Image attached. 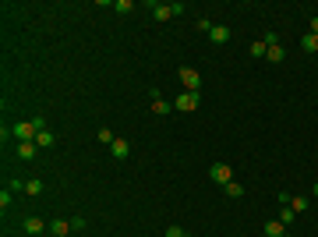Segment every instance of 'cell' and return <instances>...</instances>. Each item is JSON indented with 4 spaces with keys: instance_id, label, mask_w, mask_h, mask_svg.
Instances as JSON below:
<instances>
[{
    "instance_id": "cell-1",
    "label": "cell",
    "mask_w": 318,
    "mask_h": 237,
    "mask_svg": "<svg viewBox=\"0 0 318 237\" xmlns=\"http://www.w3.org/2000/svg\"><path fill=\"white\" fill-rule=\"evenodd\" d=\"M46 128V121L43 117H32V121H18L14 124V138L18 142H36V135Z\"/></svg>"
},
{
    "instance_id": "cell-2",
    "label": "cell",
    "mask_w": 318,
    "mask_h": 237,
    "mask_svg": "<svg viewBox=\"0 0 318 237\" xmlns=\"http://www.w3.org/2000/svg\"><path fill=\"white\" fill-rule=\"evenodd\" d=\"M177 78L184 81L187 92H202V71H195V68H177Z\"/></svg>"
},
{
    "instance_id": "cell-3",
    "label": "cell",
    "mask_w": 318,
    "mask_h": 237,
    "mask_svg": "<svg viewBox=\"0 0 318 237\" xmlns=\"http://www.w3.org/2000/svg\"><path fill=\"white\" fill-rule=\"evenodd\" d=\"M177 14H184V4H152V18L156 21H170Z\"/></svg>"
},
{
    "instance_id": "cell-4",
    "label": "cell",
    "mask_w": 318,
    "mask_h": 237,
    "mask_svg": "<svg viewBox=\"0 0 318 237\" xmlns=\"http://www.w3.org/2000/svg\"><path fill=\"white\" fill-rule=\"evenodd\" d=\"M198 103H202V92H180V96H177V103H173V110L191 113V110H198Z\"/></svg>"
},
{
    "instance_id": "cell-5",
    "label": "cell",
    "mask_w": 318,
    "mask_h": 237,
    "mask_svg": "<svg viewBox=\"0 0 318 237\" xmlns=\"http://www.w3.org/2000/svg\"><path fill=\"white\" fill-rule=\"evenodd\" d=\"M209 177H212L216 184H223V188H227V184L234 181V166H230V163H212V170H209Z\"/></svg>"
},
{
    "instance_id": "cell-6",
    "label": "cell",
    "mask_w": 318,
    "mask_h": 237,
    "mask_svg": "<svg viewBox=\"0 0 318 237\" xmlns=\"http://www.w3.org/2000/svg\"><path fill=\"white\" fill-rule=\"evenodd\" d=\"M149 106H152V113H156V117H166V113L173 110V103H170V99H163L156 88L149 92Z\"/></svg>"
},
{
    "instance_id": "cell-7",
    "label": "cell",
    "mask_w": 318,
    "mask_h": 237,
    "mask_svg": "<svg viewBox=\"0 0 318 237\" xmlns=\"http://www.w3.org/2000/svg\"><path fill=\"white\" fill-rule=\"evenodd\" d=\"M110 156L113 159H128L131 156V142H128V138H117V142L110 145Z\"/></svg>"
},
{
    "instance_id": "cell-8",
    "label": "cell",
    "mask_w": 318,
    "mask_h": 237,
    "mask_svg": "<svg viewBox=\"0 0 318 237\" xmlns=\"http://www.w3.org/2000/svg\"><path fill=\"white\" fill-rule=\"evenodd\" d=\"M227 39H230V25H212V32H209V43L223 46Z\"/></svg>"
},
{
    "instance_id": "cell-9",
    "label": "cell",
    "mask_w": 318,
    "mask_h": 237,
    "mask_svg": "<svg viewBox=\"0 0 318 237\" xmlns=\"http://www.w3.org/2000/svg\"><path fill=\"white\" fill-rule=\"evenodd\" d=\"M21 227H25V234H32V237H39L43 230H46V223H43L39 216H25V223H21Z\"/></svg>"
},
{
    "instance_id": "cell-10",
    "label": "cell",
    "mask_w": 318,
    "mask_h": 237,
    "mask_svg": "<svg viewBox=\"0 0 318 237\" xmlns=\"http://www.w3.org/2000/svg\"><path fill=\"white\" fill-rule=\"evenodd\" d=\"M50 234L71 237V234H75V227H71V220H53V223H50Z\"/></svg>"
},
{
    "instance_id": "cell-11",
    "label": "cell",
    "mask_w": 318,
    "mask_h": 237,
    "mask_svg": "<svg viewBox=\"0 0 318 237\" xmlns=\"http://www.w3.org/2000/svg\"><path fill=\"white\" fill-rule=\"evenodd\" d=\"M53 142H57V135H53L50 128H43V131L36 135V145H39V149H53Z\"/></svg>"
},
{
    "instance_id": "cell-12",
    "label": "cell",
    "mask_w": 318,
    "mask_h": 237,
    "mask_svg": "<svg viewBox=\"0 0 318 237\" xmlns=\"http://www.w3.org/2000/svg\"><path fill=\"white\" fill-rule=\"evenodd\" d=\"M301 50H304V53H318V36L315 32H304V36H301Z\"/></svg>"
},
{
    "instance_id": "cell-13",
    "label": "cell",
    "mask_w": 318,
    "mask_h": 237,
    "mask_svg": "<svg viewBox=\"0 0 318 237\" xmlns=\"http://www.w3.org/2000/svg\"><path fill=\"white\" fill-rule=\"evenodd\" d=\"M36 153H39L36 142H18V156L21 159H36Z\"/></svg>"
},
{
    "instance_id": "cell-14",
    "label": "cell",
    "mask_w": 318,
    "mask_h": 237,
    "mask_svg": "<svg viewBox=\"0 0 318 237\" xmlns=\"http://www.w3.org/2000/svg\"><path fill=\"white\" fill-rule=\"evenodd\" d=\"M265 237H287V227H283L279 220H269V223H265Z\"/></svg>"
},
{
    "instance_id": "cell-15",
    "label": "cell",
    "mask_w": 318,
    "mask_h": 237,
    "mask_svg": "<svg viewBox=\"0 0 318 237\" xmlns=\"http://www.w3.org/2000/svg\"><path fill=\"white\" fill-rule=\"evenodd\" d=\"M265 46H269V43H265ZM283 57H287V53H283V46H279V43H272V46H269V53H265V61H272V64H279Z\"/></svg>"
},
{
    "instance_id": "cell-16",
    "label": "cell",
    "mask_w": 318,
    "mask_h": 237,
    "mask_svg": "<svg viewBox=\"0 0 318 237\" xmlns=\"http://www.w3.org/2000/svg\"><path fill=\"white\" fill-rule=\"evenodd\" d=\"M223 191H227V198H240V195H244V184H237V181H230V184H227Z\"/></svg>"
},
{
    "instance_id": "cell-17",
    "label": "cell",
    "mask_w": 318,
    "mask_h": 237,
    "mask_svg": "<svg viewBox=\"0 0 318 237\" xmlns=\"http://www.w3.org/2000/svg\"><path fill=\"white\" fill-rule=\"evenodd\" d=\"M265 53H269L265 39H255V43H251V57H265Z\"/></svg>"
},
{
    "instance_id": "cell-18",
    "label": "cell",
    "mask_w": 318,
    "mask_h": 237,
    "mask_svg": "<svg viewBox=\"0 0 318 237\" xmlns=\"http://www.w3.org/2000/svg\"><path fill=\"white\" fill-rule=\"evenodd\" d=\"M290 209H294V213H304V209H308V198H304V195H294V198H290Z\"/></svg>"
},
{
    "instance_id": "cell-19",
    "label": "cell",
    "mask_w": 318,
    "mask_h": 237,
    "mask_svg": "<svg viewBox=\"0 0 318 237\" xmlns=\"http://www.w3.org/2000/svg\"><path fill=\"white\" fill-rule=\"evenodd\" d=\"M294 220H297V213H294L290 205H287V209H279V223H283V227H290Z\"/></svg>"
},
{
    "instance_id": "cell-20",
    "label": "cell",
    "mask_w": 318,
    "mask_h": 237,
    "mask_svg": "<svg viewBox=\"0 0 318 237\" xmlns=\"http://www.w3.org/2000/svg\"><path fill=\"white\" fill-rule=\"evenodd\" d=\"M99 142H103V145H113V142H117V135H113L110 128H99Z\"/></svg>"
},
{
    "instance_id": "cell-21",
    "label": "cell",
    "mask_w": 318,
    "mask_h": 237,
    "mask_svg": "<svg viewBox=\"0 0 318 237\" xmlns=\"http://www.w3.org/2000/svg\"><path fill=\"white\" fill-rule=\"evenodd\" d=\"M25 191H28V195H43V181H36V177L25 181Z\"/></svg>"
},
{
    "instance_id": "cell-22",
    "label": "cell",
    "mask_w": 318,
    "mask_h": 237,
    "mask_svg": "<svg viewBox=\"0 0 318 237\" xmlns=\"http://www.w3.org/2000/svg\"><path fill=\"white\" fill-rule=\"evenodd\" d=\"M113 7H117V11H120V14H128V11H135V0H117V4H113Z\"/></svg>"
},
{
    "instance_id": "cell-23",
    "label": "cell",
    "mask_w": 318,
    "mask_h": 237,
    "mask_svg": "<svg viewBox=\"0 0 318 237\" xmlns=\"http://www.w3.org/2000/svg\"><path fill=\"white\" fill-rule=\"evenodd\" d=\"M0 209H11V188L0 191Z\"/></svg>"
},
{
    "instance_id": "cell-24",
    "label": "cell",
    "mask_w": 318,
    "mask_h": 237,
    "mask_svg": "<svg viewBox=\"0 0 318 237\" xmlns=\"http://www.w3.org/2000/svg\"><path fill=\"white\" fill-rule=\"evenodd\" d=\"M198 32H205V36H209V32H212V21H209V18H198Z\"/></svg>"
},
{
    "instance_id": "cell-25",
    "label": "cell",
    "mask_w": 318,
    "mask_h": 237,
    "mask_svg": "<svg viewBox=\"0 0 318 237\" xmlns=\"http://www.w3.org/2000/svg\"><path fill=\"white\" fill-rule=\"evenodd\" d=\"M163 237H187V234H184V230L173 223V227H166V234H163Z\"/></svg>"
},
{
    "instance_id": "cell-26",
    "label": "cell",
    "mask_w": 318,
    "mask_h": 237,
    "mask_svg": "<svg viewBox=\"0 0 318 237\" xmlns=\"http://www.w3.org/2000/svg\"><path fill=\"white\" fill-rule=\"evenodd\" d=\"M308 32H315V36H318V14L311 18V28H308Z\"/></svg>"
},
{
    "instance_id": "cell-27",
    "label": "cell",
    "mask_w": 318,
    "mask_h": 237,
    "mask_svg": "<svg viewBox=\"0 0 318 237\" xmlns=\"http://www.w3.org/2000/svg\"><path fill=\"white\" fill-rule=\"evenodd\" d=\"M315 198H318V181H315Z\"/></svg>"
},
{
    "instance_id": "cell-28",
    "label": "cell",
    "mask_w": 318,
    "mask_h": 237,
    "mask_svg": "<svg viewBox=\"0 0 318 237\" xmlns=\"http://www.w3.org/2000/svg\"><path fill=\"white\" fill-rule=\"evenodd\" d=\"M287 237H294V234H290V230H287Z\"/></svg>"
}]
</instances>
